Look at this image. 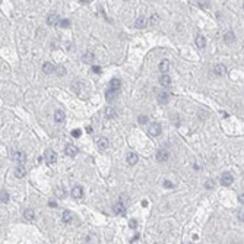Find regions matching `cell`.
I'll return each instance as SVG.
<instances>
[{
	"label": "cell",
	"instance_id": "cell-29",
	"mask_svg": "<svg viewBox=\"0 0 244 244\" xmlns=\"http://www.w3.org/2000/svg\"><path fill=\"white\" fill-rule=\"evenodd\" d=\"M196 3L199 5V7H202V9H209V0H196Z\"/></svg>",
	"mask_w": 244,
	"mask_h": 244
},
{
	"label": "cell",
	"instance_id": "cell-33",
	"mask_svg": "<svg viewBox=\"0 0 244 244\" xmlns=\"http://www.w3.org/2000/svg\"><path fill=\"white\" fill-rule=\"evenodd\" d=\"M72 88H73V92H75V94H79V92H81V88H82V83H81V82H73L72 83Z\"/></svg>",
	"mask_w": 244,
	"mask_h": 244
},
{
	"label": "cell",
	"instance_id": "cell-38",
	"mask_svg": "<svg viewBox=\"0 0 244 244\" xmlns=\"http://www.w3.org/2000/svg\"><path fill=\"white\" fill-rule=\"evenodd\" d=\"M164 187H167V189H172V187H174V184H172L170 180H165V181H164Z\"/></svg>",
	"mask_w": 244,
	"mask_h": 244
},
{
	"label": "cell",
	"instance_id": "cell-20",
	"mask_svg": "<svg viewBox=\"0 0 244 244\" xmlns=\"http://www.w3.org/2000/svg\"><path fill=\"white\" fill-rule=\"evenodd\" d=\"M146 23H148V19L145 16H139L136 19V22H134V27L136 28H145L146 27Z\"/></svg>",
	"mask_w": 244,
	"mask_h": 244
},
{
	"label": "cell",
	"instance_id": "cell-5",
	"mask_svg": "<svg viewBox=\"0 0 244 244\" xmlns=\"http://www.w3.org/2000/svg\"><path fill=\"white\" fill-rule=\"evenodd\" d=\"M170 158V152L167 149H159L156 152V161L158 162H165Z\"/></svg>",
	"mask_w": 244,
	"mask_h": 244
},
{
	"label": "cell",
	"instance_id": "cell-11",
	"mask_svg": "<svg viewBox=\"0 0 244 244\" xmlns=\"http://www.w3.org/2000/svg\"><path fill=\"white\" fill-rule=\"evenodd\" d=\"M97 146H98V149L100 151H105L108 148V139L107 138H101L97 140Z\"/></svg>",
	"mask_w": 244,
	"mask_h": 244
},
{
	"label": "cell",
	"instance_id": "cell-36",
	"mask_svg": "<svg viewBox=\"0 0 244 244\" xmlns=\"http://www.w3.org/2000/svg\"><path fill=\"white\" fill-rule=\"evenodd\" d=\"M148 123V116H139V124H146Z\"/></svg>",
	"mask_w": 244,
	"mask_h": 244
},
{
	"label": "cell",
	"instance_id": "cell-8",
	"mask_svg": "<svg viewBox=\"0 0 244 244\" xmlns=\"http://www.w3.org/2000/svg\"><path fill=\"white\" fill-rule=\"evenodd\" d=\"M72 197L73 199H82L83 197V189L81 187V186H75L72 189Z\"/></svg>",
	"mask_w": 244,
	"mask_h": 244
},
{
	"label": "cell",
	"instance_id": "cell-12",
	"mask_svg": "<svg viewBox=\"0 0 244 244\" xmlns=\"http://www.w3.org/2000/svg\"><path fill=\"white\" fill-rule=\"evenodd\" d=\"M25 174H27V170H25V167H23L22 164H19V165L16 167V170H15V177L22 178V177H25Z\"/></svg>",
	"mask_w": 244,
	"mask_h": 244
},
{
	"label": "cell",
	"instance_id": "cell-26",
	"mask_svg": "<svg viewBox=\"0 0 244 244\" xmlns=\"http://www.w3.org/2000/svg\"><path fill=\"white\" fill-rule=\"evenodd\" d=\"M54 72H56V75L59 76V78H61V76H64L66 75V69L63 66H54Z\"/></svg>",
	"mask_w": 244,
	"mask_h": 244
},
{
	"label": "cell",
	"instance_id": "cell-42",
	"mask_svg": "<svg viewBox=\"0 0 244 244\" xmlns=\"http://www.w3.org/2000/svg\"><path fill=\"white\" fill-rule=\"evenodd\" d=\"M92 70H94L95 73H100V72H101V69H100L98 66H94V67H92Z\"/></svg>",
	"mask_w": 244,
	"mask_h": 244
},
{
	"label": "cell",
	"instance_id": "cell-14",
	"mask_svg": "<svg viewBox=\"0 0 244 244\" xmlns=\"http://www.w3.org/2000/svg\"><path fill=\"white\" fill-rule=\"evenodd\" d=\"M23 218H25L27 221H34V219H35V212H34V209H31V208L25 209V212H23Z\"/></svg>",
	"mask_w": 244,
	"mask_h": 244
},
{
	"label": "cell",
	"instance_id": "cell-17",
	"mask_svg": "<svg viewBox=\"0 0 244 244\" xmlns=\"http://www.w3.org/2000/svg\"><path fill=\"white\" fill-rule=\"evenodd\" d=\"M117 97H118V91H116V89H110V91H107V94H105L107 101H114Z\"/></svg>",
	"mask_w": 244,
	"mask_h": 244
},
{
	"label": "cell",
	"instance_id": "cell-32",
	"mask_svg": "<svg viewBox=\"0 0 244 244\" xmlns=\"http://www.w3.org/2000/svg\"><path fill=\"white\" fill-rule=\"evenodd\" d=\"M118 202H120L122 205H124L126 208L129 206V197L126 196V194H120V197H118Z\"/></svg>",
	"mask_w": 244,
	"mask_h": 244
},
{
	"label": "cell",
	"instance_id": "cell-37",
	"mask_svg": "<svg viewBox=\"0 0 244 244\" xmlns=\"http://www.w3.org/2000/svg\"><path fill=\"white\" fill-rule=\"evenodd\" d=\"M205 187L206 189H213V187H215V183H213L212 180H208V181L205 183Z\"/></svg>",
	"mask_w": 244,
	"mask_h": 244
},
{
	"label": "cell",
	"instance_id": "cell-39",
	"mask_svg": "<svg viewBox=\"0 0 244 244\" xmlns=\"http://www.w3.org/2000/svg\"><path fill=\"white\" fill-rule=\"evenodd\" d=\"M158 19H159L158 15H152V18H151V23H152V25H156V23H158Z\"/></svg>",
	"mask_w": 244,
	"mask_h": 244
},
{
	"label": "cell",
	"instance_id": "cell-45",
	"mask_svg": "<svg viewBox=\"0 0 244 244\" xmlns=\"http://www.w3.org/2000/svg\"><path fill=\"white\" fill-rule=\"evenodd\" d=\"M238 200L241 202V203H244V196H243V194H240V196H238Z\"/></svg>",
	"mask_w": 244,
	"mask_h": 244
},
{
	"label": "cell",
	"instance_id": "cell-16",
	"mask_svg": "<svg viewBox=\"0 0 244 244\" xmlns=\"http://www.w3.org/2000/svg\"><path fill=\"white\" fill-rule=\"evenodd\" d=\"M138 161H139V156L136 155L134 152H129L127 154V164L129 165H134Z\"/></svg>",
	"mask_w": 244,
	"mask_h": 244
},
{
	"label": "cell",
	"instance_id": "cell-21",
	"mask_svg": "<svg viewBox=\"0 0 244 244\" xmlns=\"http://www.w3.org/2000/svg\"><path fill=\"white\" fill-rule=\"evenodd\" d=\"M194 43H196V45H197L199 48H205L206 47V38L203 37V35H197Z\"/></svg>",
	"mask_w": 244,
	"mask_h": 244
},
{
	"label": "cell",
	"instance_id": "cell-43",
	"mask_svg": "<svg viewBox=\"0 0 244 244\" xmlns=\"http://www.w3.org/2000/svg\"><path fill=\"white\" fill-rule=\"evenodd\" d=\"M238 219H240L241 222L244 221V218H243V211H240V212H238Z\"/></svg>",
	"mask_w": 244,
	"mask_h": 244
},
{
	"label": "cell",
	"instance_id": "cell-44",
	"mask_svg": "<svg viewBox=\"0 0 244 244\" xmlns=\"http://www.w3.org/2000/svg\"><path fill=\"white\" fill-rule=\"evenodd\" d=\"M138 240H139V235H138V234H136V235H134L133 238H132V241H130V243H136Z\"/></svg>",
	"mask_w": 244,
	"mask_h": 244
},
{
	"label": "cell",
	"instance_id": "cell-10",
	"mask_svg": "<svg viewBox=\"0 0 244 244\" xmlns=\"http://www.w3.org/2000/svg\"><path fill=\"white\" fill-rule=\"evenodd\" d=\"M156 98H158V102H159V104H167V102L170 101V94H168L167 91H161Z\"/></svg>",
	"mask_w": 244,
	"mask_h": 244
},
{
	"label": "cell",
	"instance_id": "cell-19",
	"mask_svg": "<svg viewBox=\"0 0 244 244\" xmlns=\"http://www.w3.org/2000/svg\"><path fill=\"white\" fill-rule=\"evenodd\" d=\"M224 41H225L227 44H233L234 41H235V35H234L233 31H228V32L224 35Z\"/></svg>",
	"mask_w": 244,
	"mask_h": 244
},
{
	"label": "cell",
	"instance_id": "cell-7",
	"mask_svg": "<svg viewBox=\"0 0 244 244\" xmlns=\"http://www.w3.org/2000/svg\"><path fill=\"white\" fill-rule=\"evenodd\" d=\"M60 22V16L57 15V13H50L48 16H47V23L50 25V27H56V25H59Z\"/></svg>",
	"mask_w": 244,
	"mask_h": 244
},
{
	"label": "cell",
	"instance_id": "cell-22",
	"mask_svg": "<svg viewBox=\"0 0 244 244\" xmlns=\"http://www.w3.org/2000/svg\"><path fill=\"white\" fill-rule=\"evenodd\" d=\"M64 118H66V114H64L61 110H57L54 113V122L61 123V122H64Z\"/></svg>",
	"mask_w": 244,
	"mask_h": 244
},
{
	"label": "cell",
	"instance_id": "cell-31",
	"mask_svg": "<svg viewBox=\"0 0 244 244\" xmlns=\"http://www.w3.org/2000/svg\"><path fill=\"white\" fill-rule=\"evenodd\" d=\"M54 193L59 199H63V197L66 196V192H64V189H61V187H57V189L54 190Z\"/></svg>",
	"mask_w": 244,
	"mask_h": 244
},
{
	"label": "cell",
	"instance_id": "cell-28",
	"mask_svg": "<svg viewBox=\"0 0 244 244\" xmlns=\"http://www.w3.org/2000/svg\"><path fill=\"white\" fill-rule=\"evenodd\" d=\"M94 54H92V53H91V51H88V53H85V54H83V57H82V60L85 61V63H91V61H94Z\"/></svg>",
	"mask_w": 244,
	"mask_h": 244
},
{
	"label": "cell",
	"instance_id": "cell-27",
	"mask_svg": "<svg viewBox=\"0 0 244 244\" xmlns=\"http://www.w3.org/2000/svg\"><path fill=\"white\" fill-rule=\"evenodd\" d=\"M105 117L107 118H114L116 117V110L113 107H107L105 108Z\"/></svg>",
	"mask_w": 244,
	"mask_h": 244
},
{
	"label": "cell",
	"instance_id": "cell-9",
	"mask_svg": "<svg viewBox=\"0 0 244 244\" xmlns=\"http://www.w3.org/2000/svg\"><path fill=\"white\" fill-rule=\"evenodd\" d=\"M64 154H66L67 156H75L78 154V148H76L75 145L69 143V145H66V148H64Z\"/></svg>",
	"mask_w": 244,
	"mask_h": 244
},
{
	"label": "cell",
	"instance_id": "cell-18",
	"mask_svg": "<svg viewBox=\"0 0 244 244\" xmlns=\"http://www.w3.org/2000/svg\"><path fill=\"white\" fill-rule=\"evenodd\" d=\"M110 88L111 89H116V91H118V89L122 88V81L118 78H114L110 81Z\"/></svg>",
	"mask_w": 244,
	"mask_h": 244
},
{
	"label": "cell",
	"instance_id": "cell-15",
	"mask_svg": "<svg viewBox=\"0 0 244 244\" xmlns=\"http://www.w3.org/2000/svg\"><path fill=\"white\" fill-rule=\"evenodd\" d=\"M43 72H44L45 75H50V73H53V72H54V64H53V63H50V61L44 63V64H43Z\"/></svg>",
	"mask_w": 244,
	"mask_h": 244
},
{
	"label": "cell",
	"instance_id": "cell-41",
	"mask_svg": "<svg viewBox=\"0 0 244 244\" xmlns=\"http://www.w3.org/2000/svg\"><path fill=\"white\" fill-rule=\"evenodd\" d=\"M48 206H50V208H57V203L53 202V200H50V202H48Z\"/></svg>",
	"mask_w": 244,
	"mask_h": 244
},
{
	"label": "cell",
	"instance_id": "cell-3",
	"mask_svg": "<svg viewBox=\"0 0 244 244\" xmlns=\"http://www.w3.org/2000/svg\"><path fill=\"white\" fill-rule=\"evenodd\" d=\"M44 158L48 164H54V162L57 161V154H56L53 149H47L44 154Z\"/></svg>",
	"mask_w": 244,
	"mask_h": 244
},
{
	"label": "cell",
	"instance_id": "cell-2",
	"mask_svg": "<svg viewBox=\"0 0 244 244\" xmlns=\"http://www.w3.org/2000/svg\"><path fill=\"white\" fill-rule=\"evenodd\" d=\"M161 124L159 123H152L149 127H148V133H149V136H152V138H155V136H159V133H161Z\"/></svg>",
	"mask_w": 244,
	"mask_h": 244
},
{
	"label": "cell",
	"instance_id": "cell-40",
	"mask_svg": "<svg viewBox=\"0 0 244 244\" xmlns=\"http://www.w3.org/2000/svg\"><path fill=\"white\" fill-rule=\"evenodd\" d=\"M129 225H130V228H136L138 227V221H136V219H130V221H129Z\"/></svg>",
	"mask_w": 244,
	"mask_h": 244
},
{
	"label": "cell",
	"instance_id": "cell-13",
	"mask_svg": "<svg viewBox=\"0 0 244 244\" xmlns=\"http://www.w3.org/2000/svg\"><path fill=\"white\" fill-rule=\"evenodd\" d=\"M170 67H171V61H170V60H162L161 63H159V72L167 73L168 70H170Z\"/></svg>",
	"mask_w": 244,
	"mask_h": 244
},
{
	"label": "cell",
	"instance_id": "cell-24",
	"mask_svg": "<svg viewBox=\"0 0 244 244\" xmlns=\"http://www.w3.org/2000/svg\"><path fill=\"white\" fill-rule=\"evenodd\" d=\"M63 222H64V224H70V222H73V213L70 211L63 212Z\"/></svg>",
	"mask_w": 244,
	"mask_h": 244
},
{
	"label": "cell",
	"instance_id": "cell-34",
	"mask_svg": "<svg viewBox=\"0 0 244 244\" xmlns=\"http://www.w3.org/2000/svg\"><path fill=\"white\" fill-rule=\"evenodd\" d=\"M81 134H82V130H81V129H73L72 130V136L73 138H81Z\"/></svg>",
	"mask_w": 244,
	"mask_h": 244
},
{
	"label": "cell",
	"instance_id": "cell-23",
	"mask_svg": "<svg viewBox=\"0 0 244 244\" xmlns=\"http://www.w3.org/2000/svg\"><path fill=\"white\" fill-rule=\"evenodd\" d=\"M159 83H161L162 86H170V85H171V78H170L167 73H164L161 78H159Z\"/></svg>",
	"mask_w": 244,
	"mask_h": 244
},
{
	"label": "cell",
	"instance_id": "cell-35",
	"mask_svg": "<svg viewBox=\"0 0 244 244\" xmlns=\"http://www.w3.org/2000/svg\"><path fill=\"white\" fill-rule=\"evenodd\" d=\"M63 28H69L70 27V21L69 19H60V22H59Z\"/></svg>",
	"mask_w": 244,
	"mask_h": 244
},
{
	"label": "cell",
	"instance_id": "cell-25",
	"mask_svg": "<svg viewBox=\"0 0 244 244\" xmlns=\"http://www.w3.org/2000/svg\"><path fill=\"white\" fill-rule=\"evenodd\" d=\"M213 72H215V75H218V76H222V75H225V66L217 64V66L213 67Z\"/></svg>",
	"mask_w": 244,
	"mask_h": 244
},
{
	"label": "cell",
	"instance_id": "cell-6",
	"mask_svg": "<svg viewBox=\"0 0 244 244\" xmlns=\"http://www.w3.org/2000/svg\"><path fill=\"white\" fill-rule=\"evenodd\" d=\"M221 183L222 186H231L234 183V177L233 174H230V172H224L221 177Z\"/></svg>",
	"mask_w": 244,
	"mask_h": 244
},
{
	"label": "cell",
	"instance_id": "cell-4",
	"mask_svg": "<svg viewBox=\"0 0 244 244\" xmlns=\"http://www.w3.org/2000/svg\"><path fill=\"white\" fill-rule=\"evenodd\" d=\"M113 212L116 215H120V217H124L126 215V206L122 205L120 202H117L116 205H113Z\"/></svg>",
	"mask_w": 244,
	"mask_h": 244
},
{
	"label": "cell",
	"instance_id": "cell-1",
	"mask_svg": "<svg viewBox=\"0 0 244 244\" xmlns=\"http://www.w3.org/2000/svg\"><path fill=\"white\" fill-rule=\"evenodd\" d=\"M12 159L18 164H23L27 161V154L23 151H12Z\"/></svg>",
	"mask_w": 244,
	"mask_h": 244
},
{
	"label": "cell",
	"instance_id": "cell-30",
	"mask_svg": "<svg viewBox=\"0 0 244 244\" xmlns=\"http://www.w3.org/2000/svg\"><path fill=\"white\" fill-rule=\"evenodd\" d=\"M0 200H2L3 203H7V202H9V193L5 192V190H0Z\"/></svg>",
	"mask_w": 244,
	"mask_h": 244
},
{
	"label": "cell",
	"instance_id": "cell-46",
	"mask_svg": "<svg viewBox=\"0 0 244 244\" xmlns=\"http://www.w3.org/2000/svg\"><path fill=\"white\" fill-rule=\"evenodd\" d=\"M79 2H81V3H89L91 0H79Z\"/></svg>",
	"mask_w": 244,
	"mask_h": 244
}]
</instances>
